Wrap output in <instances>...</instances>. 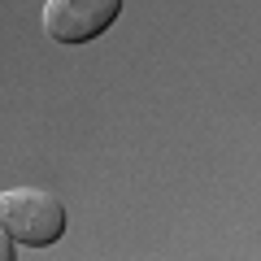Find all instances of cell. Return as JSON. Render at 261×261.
Wrapping results in <instances>:
<instances>
[{
  "label": "cell",
  "mask_w": 261,
  "mask_h": 261,
  "mask_svg": "<svg viewBox=\"0 0 261 261\" xmlns=\"http://www.w3.org/2000/svg\"><path fill=\"white\" fill-rule=\"evenodd\" d=\"M65 205L61 196L44 192V187H13L0 192V226L9 231V240L27 244V248H48L65 235Z\"/></svg>",
  "instance_id": "cell-1"
},
{
  "label": "cell",
  "mask_w": 261,
  "mask_h": 261,
  "mask_svg": "<svg viewBox=\"0 0 261 261\" xmlns=\"http://www.w3.org/2000/svg\"><path fill=\"white\" fill-rule=\"evenodd\" d=\"M122 0H44V35L53 44H92L118 22Z\"/></svg>",
  "instance_id": "cell-2"
},
{
  "label": "cell",
  "mask_w": 261,
  "mask_h": 261,
  "mask_svg": "<svg viewBox=\"0 0 261 261\" xmlns=\"http://www.w3.org/2000/svg\"><path fill=\"white\" fill-rule=\"evenodd\" d=\"M0 261H13V244H9V231L0 226Z\"/></svg>",
  "instance_id": "cell-3"
}]
</instances>
